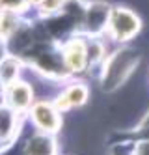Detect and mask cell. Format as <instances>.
<instances>
[{"label": "cell", "instance_id": "7", "mask_svg": "<svg viewBox=\"0 0 149 155\" xmlns=\"http://www.w3.org/2000/svg\"><path fill=\"white\" fill-rule=\"evenodd\" d=\"M58 153V142L52 138V135L36 133L32 135L22 148V155H56Z\"/></svg>", "mask_w": 149, "mask_h": 155}, {"label": "cell", "instance_id": "4", "mask_svg": "<svg viewBox=\"0 0 149 155\" xmlns=\"http://www.w3.org/2000/svg\"><path fill=\"white\" fill-rule=\"evenodd\" d=\"M62 64L69 73H82L88 68V45L80 38H71L62 49Z\"/></svg>", "mask_w": 149, "mask_h": 155}, {"label": "cell", "instance_id": "2", "mask_svg": "<svg viewBox=\"0 0 149 155\" xmlns=\"http://www.w3.org/2000/svg\"><path fill=\"white\" fill-rule=\"evenodd\" d=\"M2 101L17 114H24L30 110L34 103V88L24 79H17L4 86V97Z\"/></svg>", "mask_w": 149, "mask_h": 155}, {"label": "cell", "instance_id": "9", "mask_svg": "<svg viewBox=\"0 0 149 155\" xmlns=\"http://www.w3.org/2000/svg\"><path fill=\"white\" fill-rule=\"evenodd\" d=\"M106 4H91L86 15V26L88 32L93 36H99L102 30L108 25V8H105Z\"/></svg>", "mask_w": 149, "mask_h": 155}, {"label": "cell", "instance_id": "11", "mask_svg": "<svg viewBox=\"0 0 149 155\" xmlns=\"http://www.w3.org/2000/svg\"><path fill=\"white\" fill-rule=\"evenodd\" d=\"M67 0H43L39 9H41V15L45 17H52L56 13H60V9L65 6Z\"/></svg>", "mask_w": 149, "mask_h": 155}, {"label": "cell", "instance_id": "13", "mask_svg": "<svg viewBox=\"0 0 149 155\" xmlns=\"http://www.w3.org/2000/svg\"><path fill=\"white\" fill-rule=\"evenodd\" d=\"M41 2H43V0H28V4H32V6H41Z\"/></svg>", "mask_w": 149, "mask_h": 155}, {"label": "cell", "instance_id": "6", "mask_svg": "<svg viewBox=\"0 0 149 155\" xmlns=\"http://www.w3.org/2000/svg\"><path fill=\"white\" fill-rule=\"evenodd\" d=\"M21 114L0 103V146H9L19 137Z\"/></svg>", "mask_w": 149, "mask_h": 155}, {"label": "cell", "instance_id": "12", "mask_svg": "<svg viewBox=\"0 0 149 155\" xmlns=\"http://www.w3.org/2000/svg\"><path fill=\"white\" fill-rule=\"evenodd\" d=\"M132 155H149V140H140L134 146Z\"/></svg>", "mask_w": 149, "mask_h": 155}, {"label": "cell", "instance_id": "8", "mask_svg": "<svg viewBox=\"0 0 149 155\" xmlns=\"http://www.w3.org/2000/svg\"><path fill=\"white\" fill-rule=\"evenodd\" d=\"M24 69V64L19 56L15 54H4L0 58V84L6 86L9 82H13L21 79V71Z\"/></svg>", "mask_w": 149, "mask_h": 155}, {"label": "cell", "instance_id": "10", "mask_svg": "<svg viewBox=\"0 0 149 155\" xmlns=\"http://www.w3.org/2000/svg\"><path fill=\"white\" fill-rule=\"evenodd\" d=\"M30 8L28 0H0V12H6V13H24L26 9Z\"/></svg>", "mask_w": 149, "mask_h": 155}, {"label": "cell", "instance_id": "14", "mask_svg": "<svg viewBox=\"0 0 149 155\" xmlns=\"http://www.w3.org/2000/svg\"><path fill=\"white\" fill-rule=\"evenodd\" d=\"M2 97H4V86L0 84V103H2Z\"/></svg>", "mask_w": 149, "mask_h": 155}, {"label": "cell", "instance_id": "5", "mask_svg": "<svg viewBox=\"0 0 149 155\" xmlns=\"http://www.w3.org/2000/svg\"><path fill=\"white\" fill-rule=\"evenodd\" d=\"M88 97H89L88 86L84 82H73V84L67 86L62 94H58L54 97L52 105L62 114V112H69L71 108H78V107L86 105Z\"/></svg>", "mask_w": 149, "mask_h": 155}, {"label": "cell", "instance_id": "3", "mask_svg": "<svg viewBox=\"0 0 149 155\" xmlns=\"http://www.w3.org/2000/svg\"><path fill=\"white\" fill-rule=\"evenodd\" d=\"M28 116L36 129L45 135H54L62 129V114L49 101H37L28 110Z\"/></svg>", "mask_w": 149, "mask_h": 155}, {"label": "cell", "instance_id": "1", "mask_svg": "<svg viewBox=\"0 0 149 155\" xmlns=\"http://www.w3.org/2000/svg\"><path fill=\"white\" fill-rule=\"evenodd\" d=\"M142 28V21L136 15L132 9L125 8V6H118L114 8L110 15H108V25L106 30L112 36V39H116L119 43H125L132 39Z\"/></svg>", "mask_w": 149, "mask_h": 155}]
</instances>
